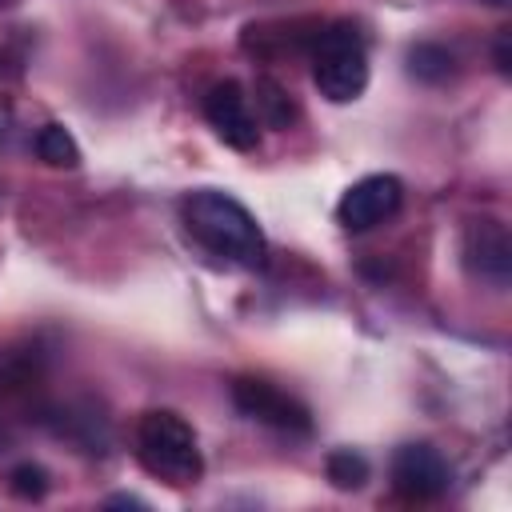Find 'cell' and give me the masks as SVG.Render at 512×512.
Segmentation results:
<instances>
[{"instance_id": "6da1fadb", "label": "cell", "mask_w": 512, "mask_h": 512, "mask_svg": "<svg viewBox=\"0 0 512 512\" xmlns=\"http://www.w3.org/2000/svg\"><path fill=\"white\" fill-rule=\"evenodd\" d=\"M184 228L192 232V240H200L208 252L244 264V268H260L268 256V240L256 224V216L232 200L228 192L216 188H200L184 200Z\"/></svg>"}, {"instance_id": "7a4b0ae2", "label": "cell", "mask_w": 512, "mask_h": 512, "mask_svg": "<svg viewBox=\"0 0 512 512\" xmlns=\"http://www.w3.org/2000/svg\"><path fill=\"white\" fill-rule=\"evenodd\" d=\"M136 452H140V464L152 476L168 480V484H192L204 472V456L196 448L192 424L184 416L168 412V408H156V412L140 416Z\"/></svg>"}, {"instance_id": "3957f363", "label": "cell", "mask_w": 512, "mask_h": 512, "mask_svg": "<svg viewBox=\"0 0 512 512\" xmlns=\"http://www.w3.org/2000/svg\"><path fill=\"white\" fill-rule=\"evenodd\" d=\"M312 84L332 104H348L364 92V84H368V48H364V40L352 24L340 20V24H328L324 32H316Z\"/></svg>"}, {"instance_id": "277c9868", "label": "cell", "mask_w": 512, "mask_h": 512, "mask_svg": "<svg viewBox=\"0 0 512 512\" xmlns=\"http://www.w3.org/2000/svg\"><path fill=\"white\" fill-rule=\"evenodd\" d=\"M232 404H236L248 420L268 424V428H276V432H288V436H308V432H312L308 408H304L296 396H288V392H280L276 384H268V380H256V376L232 380Z\"/></svg>"}, {"instance_id": "5b68a950", "label": "cell", "mask_w": 512, "mask_h": 512, "mask_svg": "<svg viewBox=\"0 0 512 512\" xmlns=\"http://www.w3.org/2000/svg\"><path fill=\"white\" fill-rule=\"evenodd\" d=\"M400 200H404V184H400L396 176H388V172H376V176L356 180V184L340 196L336 220H340V228H348V232H368V228H376L380 220H388V216L400 208Z\"/></svg>"}, {"instance_id": "8992f818", "label": "cell", "mask_w": 512, "mask_h": 512, "mask_svg": "<svg viewBox=\"0 0 512 512\" xmlns=\"http://www.w3.org/2000/svg\"><path fill=\"white\" fill-rule=\"evenodd\" d=\"M204 116H208V124L216 128V136H220L228 148L252 152V148L260 144L256 116H252L248 96H244V88H240L236 80H220V84L208 88V96H204Z\"/></svg>"}, {"instance_id": "52a82bcc", "label": "cell", "mask_w": 512, "mask_h": 512, "mask_svg": "<svg viewBox=\"0 0 512 512\" xmlns=\"http://www.w3.org/2000/svg\"><path fill=\"white\" fill-rule=\"evenodd\" d=\"M392 484L408 500H440L452 484V468L432 444H404L392 456Z\"/></svg>"}, {"instance_id": "ba28073f", "label": "cell", "mask_w": 512, "mask_h": 512, "mask_svg": "<svg viewBox=\"0 0 512 512\" xmlns=\"http://www.w3.org/2000/svg\"><path fill=\"white\" fill-rule=\"evenodd\" d=\"M464 268L484 280V284H496L504 288L508 276H512V240H508V228L500 220H472L464 228Z\"/></svg>"}, {"instance_id": "9c48e42d", "label": "cell", "mask_w": 512, "mask_h": 512, "mask_svg": "<svg viewBox=\"0 0 512 512\" xmlns=\"http://www.w3.org/2000/svg\"><path fill=\"white\" fill-rule=\"evenodd\" d=\"M256 112L268 128H288L296 120V100L288 96V88L272 76H256Z\"/></svg>"}, {"instance_id": "30bf717a", "label": "cell", "mask_w": 512, "mask_h": 512, "mask_svg": "<svg viewBox=\"0 0 512 512\" xmlns=\"http://www.w3.org/2000/svg\"><path fill=\"white\" fill-rule=\"evenodd\" d=\"M452 68H456V60H452V52L444 44L424 40V44H412L408 48V72L420 84H444L452 76Z\"/></svg>"}, {"instance_id": "8fae6325", "label": "cell", "mask_w": 512, "mask_h": 512, "mask_svg": "<svg viewBox=\"0 0 512 512\" xmlns=\"http://www.w3.org/2000/svg\"><path fill=\"white\" fill-rule=\"evenodd\" d=\"M36 156L52 168H76L80 164V144L72 140V132L64 124H44L36 132Z\"/></svg>"}, {"instance_id": "7c38bea8", "label": "cell", "mask_w": 512, "mask_h": 512, "mask_svg": "<svg viewBox=\"0 0 512 512\" xmlns=\"http://www.w3.org/2000/svg\"><path fill=\"white\" fill-rule=\"evenodd\" d=\"M324 476H328L332 488L356 492V488L368 484V460H364L360 452H352V448H336V452H328V460H324Z\"/></svg>"}, {"instance_id": "4fadbf2b", "label": "cell", "mask_w": 512, "mask_h": 512, "mask_svg": "<svg viewBox=\"0 0 512 512\" xmlns=\"http://www.w3.org/2000/svg\"><path fill=\"white\" fill-rule=\"evenodd\" d=\"M8 488H12V496H20V500H40V496L48 492V472H44L40 464L24 460V464H16V468L8 472Z\"/></svg>"}, {"instance_id": "5bb4252c", "label": "cell", "mask_w": 512, "mask_h": 512, "mask_svg": "<svg viewBox=\"0 0 512 512\" xmlns=\"http://www.w3.org/2000/svg\"><path fill=\"white\" fill-rule=\"evenodd\" d=\"M492 56H496V72H500V76H508V72H512V32H508V28L496 36Z\"/></svg>"}, {"instance_id": "9a60e30c", "label": "cell", "mask_w": 512, "mask_h": 512, "mask_svg": "<svg viewBox=\"0 0 512 512\" xmlns=\"http://www.w3.org/2000/svg\"><path fill=\"white\" fill-rule=\"evenodd\" d=\"M104 508H144V500H136V496H108Z\"/></svg>"}]
</instances>
